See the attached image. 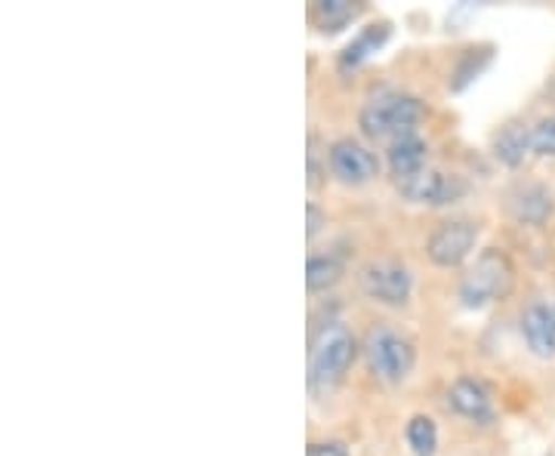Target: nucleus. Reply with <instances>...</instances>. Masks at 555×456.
Masks as SVG:
<instances>
[{
    "label": "nucleus",
    "mask_w": 555,
    "mask_h": 456,
    "mask_svg": "<svg viewBox=\"0 0 555 456\" xmlns=\"http://www.w3.org/2000/svg\"><path fill=\"white\" fill-rule=\"evenodd\" d=\"M358 355V342L343 321L321 324L309 342V389L331 392L346 379Z\"/></svg>",
    "instance_id": "obj_1"
},
{
    "label": "nucleus",
    "mask_w": 555,
    "mask_h": 456,
    "mask_svg": "<svg viewBox=\"0 0 555 456\" xmlns=\"http://www.w3.org/2000/svg\"><path fill=\"white\" fill-rule=\"evenodd\" d=\"M426 118V105L408 93H379L358 115V127L367 140L396 142L411 136L416 123Z\"/></svg>",
    "instance_id": "obj_2"
},
{
    "label": "nucleus",
    "mask_w": 555,
    "mask_h": 456,
    "mask_svg": "<svg viewBox=\"0 0 555 456\" xmlns=\"http://www.w3.org/2000/svg\"><path fill=\"white\" fill-rule=\"evenodd\" d=\"M516 287V265L503 250L488 247L473 262V269L460 281V299L466 309H485L513 294Z\"/></svg>",
    "instance_id": "obj_3"
},
{
    "label": "nucleus",
    "mask_w": 555,
    "mask_h": 456,
    "mask_svg": "<svg viewBox=\"0 0 555 456\" xmlns=\"http://www.w3.org/2000/svg\"><path fill=\"white\" fill-rule=\"evenodd\" d=\"M364 357H367V367L371 374L389 386L404 382V379L414 374L416 364V349L414 342L408 337H401L389 327H374L367 337H364Z\"/></svg>",
    "instance_id": "obj_4"
},
{
    "label": "nucleus",
    "mask_w": 555,
    "mask_h": 456,
    "mask_svg": "<svg viewBox=\"0 0 555 456\" xmlns=\"http://www.w3.org/2000/svg\"><path fill=\"white\" fill-rule=\"evenodd\" d=\"M358 284L367 297L383 305H404L414 294V275L398 259H371L361 265Z\"/></svg>",
    "instance_id": "obj_5"
},
{
    "label": "nucleus",
    "mask_w": 555,
    "mask_h": 456,
    "mask_svg": "<svg viewBox=\"0 0 555 456\" xmlns=\"http://www.w3.org/2000/svg\"><path fill=\"white\" fill-rule=\"evenodd\" d=\"M478 244V222L476 219H444L438 222L436 232L426 240V253L441 269H454L466 262Z\"/></svg>",
    "instance_id": "obj_6"
},
{
    "label": "nucleus",
    "mask_w": 555,
    "mask_h": 456,
    "mask_svg": "<svg viewBox=\"0 0 555 456\" xmlns=\"http://www.w3.org/2000/svg\"><path fill=\"white\" fill-rule=\"evenodd\" d=\"M327 167L331 177L343 185H367L371 179L379 177L377 152H371L364 142L343 136L327 148Z\"/></svg>",
    "instance_id": "obj_7"
},
{
    "label": "nucleus",
    "mask_w": 555,
    "mask_h": 456,
    "mask_svg": "<svg viewBox=\"0 0 555 456\" xmlns=\"http://www.w3.org/2000/svg\"><path fill=\"white\" fill-rule=\"evenodd\" d=\"M401 198L414 200V204H429V207H448L456 204L469 192V182L456 173H441V170H423L411 179H401L396 182Z\"/></svg>",
    "instance_id": "obj_8"
},
{
    "label": "nucleus",
    "mask_w": 555,
    "mask_h": 456,
    "mask_svg": "<svg viewBox=\"0 0 555 456\" xmlns=\"http://www.w3.org/2000/svg\"><path fill=\"white\" fill-rule=\"evenodd\" d=\"M448 404L451 411L460 414V417L473 419V422H494V401H491V392L488 386L476 377H460L448 389Z\"/></svg>",
    "instance_id": "obj_9"
},
{
    "label": "nucleus",
    "mask_w": 555,
    "mask_h": 456,
    "mask_svg": "<svg viewBox=\"0 0 555 456\" xmlns=\"http://www.w3.org/2000/svg\"><path fill=\"white\" fill-rule=\"evenodd\" d=\"M521 337L537 357H555V309L534 302L521 315Z\"/></svg>",
    "instance_id": "obj_10"
},
{
    "label": "nucleus",
    "mask_w": 555,
    "mask_h": 456,
    "mask_svg": "<svg viewBox=\"0 0 555 456\" xmlns=\"http://www.w3.org/2000/svg\"><path fill=\"white\" fill-rule=\"evenodd\" d=\"M386 158H389V170H392L396 182H401V179H411L426 170L429 145H426V140H420L416 133H411V136H401V140L389 142Z\"/></svg>",
    "instance_id": "obj_11"
},
{
    "label": "nucleus",
    "mask_w": 555,
    "mask_h": 456,
    "mask_svg": "<svg viewBox=\"0 0 555 456\" xmlns=\"http://www.w3.org/2000/svg\"><path fill=\"white\" fill-rule=\"evenodd\" d=\"M528 152H531V127H525L518 120H509L506 127H500V133L494 136V155L500 164L521 167Z\"/></svg>",
    "instance_id": "obj_12"
},
{
    "label": "nucleus",
    "mask_w": 555,
    "mask_h": 456,
    "mask_svg": "<svg viewBox=\"0 0 555 456\" xmlns=\"http://www.w3.org/2000/svg\"><path fill=\"white\" fill-rule=\"evenodd\" d=\"M386 40H389V25L386 22H374V25L361 28L356 38H352V43L339 53V71L358 68L361 62L371 60Z\"/></svg>",
    "instance_id": "obj_13"
},
{
    "label": "nucleus",
    "mask_w": 555,
    "mask_h": 456,
    "mask_svg": "<svg viewBox=\"0 0 555 456\" xmlns=\"http://www.w3.org/2000/svg\"><path fill=\"white\" fill-rule=\"evenodd\" d=\"M513 213H516L518 222L540 225L553 217V195L543 185H521L513 198Z\"/></svg>",
    "instance_id": "obj_14"
},
{
    "label": "nucleus",
    "mask_w": 555,
    "mask_h": 456,
    "mask_svg": "<svg viewBox=\"0 0 555 456\" xmlns=\"http://www.w3.org/2000/svg\"><path fill=\"white\" fill-rule=\"evenodd\" d=\"M343 272H346V265L337 253H312L306 259V290L309 294L331 290L343 278Z\"/></svg>",
    "instance_id": "obj_15"
},
{
    "label": "nucleus",
    "mask_w": 555,
    "mask_h": 456,
    "mask_svg": "<svg viewBox=\"0 0 555 456\" xmlns=\"http://www.w3.org/2000/svg\"><path fill=\"white\" fill-rule=\"evenodd\" d=\"M358 13H361V6L349 3V0H318L315 6H312V19H315V25L324 35L343 31L349 22L356 19Z\"/></svg>",
    "instance_id": "obj_16"
},
{
    "label": "nucleus",
    "mask_w": 555,
    "mask_h": 456,
    "mask_svg": "<svg viewBox=\"0 0 555 456\" xmlns=\"http://www.w3.org/2000/svg\"><path fill=\"white\" fill-rule=\"evenodd\" d=\"M408 444L414 456H436L438 451V429L436 419L426 417V414H416L408 422Z\"/></svg>",
    "instance_id": "obj_17"
},
{
    "label": "nucleus",
    "mask_w": 555,
    "mask_h": 456,
    "mask_svg": "<svg viewBox=\"0 0 555 456\" xmlns=\"http://www.w3.org/2000/svg\"><path fill=\"white\" fill-rule=\"evenodd\" d=\"M531 152L540 158H555V115L531 127Z\"/></svg>",
    "instance_id": "obj_18"
},
{
    "label": "nucleus",
    "mask_w": 555,
    "mask_h": 456,
    "mask_svg": "<svg viewBox=\"0 0 555 456\" xmlns=\"http://www.w3.org/2000/svg\"><path fill=\"white\" fill-rule=\"evenodd\" d=\"M476 53H478V50H466V53H463V62L456 65V71H454V78H456L454 90H463V87H466V83L476 78L478 71H481V68H485V65L491 62V60L476 62Z\"/></svg>",
    "instance_id": "obj_19"
},
{
    "label": "nucleus",
    "mask_w": 555,
    "mask_h": 456,
    "mask_svg": "<svg viewBox=\"0 0 555 456\" xmlns=\"http://www.w3.org/2000/svg\"><path fill=\"white\" fill-rule=\"evenodd\" d=\"M324 225H327V213H324L318 204H312V200H309V204H306V238L309 240L315 238Z\"/></svg>",
    "instance_id": "obj_20"
},
{
    "label": "nucleus",
    "mask_w": 555,
    "mask_h": 456,
    "mask_svg": "<svg viewBox=\"0 0 555 456\" xmlns=\"http://www.w3.org/2000/svg\"><path fill=\"white\" fill-rule=\"evenodd\" d=\"M306 456H352L343 441H312L306 447Z\"/></svg>",
    "instance_id": "obj_21"
},
{
    "label": "nucleus",
    "mask_w": 555,
    "mask_h": 456,
    "mask_svg": "<svg viewBox=\"0 0 555 456\" xmlns=\"http://www.w3.org/2000/svg\"><path fill=\"white\" fill-rule=\"evenodd\" d=\"M315 133L309 136V185L318 188V182H321V167H318V148H315Z\"/></svg>",
    "instance_id": "obj_22"
}]
</instances>
